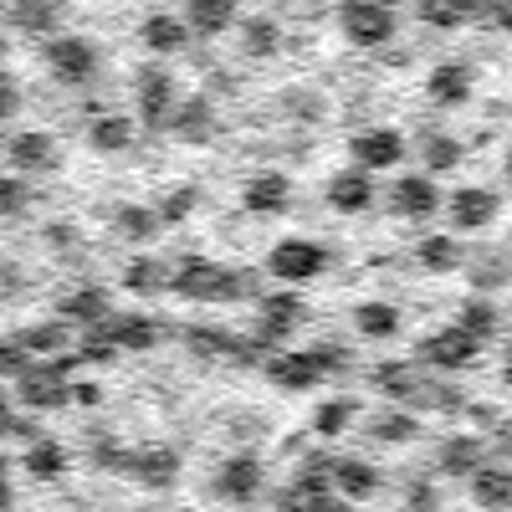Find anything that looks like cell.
I'll return each instance as SVG.
<instances>
[{
	"label": "cell",
	"instance_id": "6",
	"mask_svg": "<svg viewBox=\"0 0 512 512\" xmlns=\"http://www.w3.org/2000/svg\"><path fill=\"white\" fill-rule=\"evenodd\" d=\"M303 323H308V297L303 292H287V287L256 292V333H251V344L262 354H272L282 338H292Z\"/></svg>",
	"mask_w": 512,
	"mask_h": 512
},
{
	"label": "cell",
	"instance_id": "24",
	"mask_svg": "<svg viewBox=\"0 0 512 512\" xmlns=\"http://www.w3.org/2000/svg\"><path fill=\"white\" fill-rule=\"evenodd\" d=\"M139 41L164 62V57H185L190 47H195V36H190V26L180 21V11H149L144 21H139Z\"/></svg>",
	"mask_w": 512,
	"mask_h": 512
},
{
	"label": "cell",
	"instance_id": "20",
	"mask_svg": "<svg viewBox=\"0 0 512 512\" xmlns=\"http://www.w3.org/2000/svg\"><path fill=\"white\" fill-rule=\"evenodd\" d=\"M425 98H431V108H466L477 98V67L472 62H436L431 77H425Z\"/></svg>",
	"mask_w": 512,
	"mask_h": 512
},
{
	"label": "cell",
	"instance_id": "31",
	"mask_svg": "<svg viewBox=\"0 0 512 512\" xmlns=\"http://www.w3.org/2000/svg\"><path fill=\"white\" fill-rule=\"evenodd\" d=\"M451 328H461L472 344H497L502 338V308H497V297H472L466 292L461 297V308H456V318H451Z\"/></svg>",
	"mask_w": 512,
	"mask_h": 512
},
{
	"label": "cell",
	"instance_id": "32",
	"mask_svg": "<svg viewBox=\"0 0 512 512\" xmlns=\"http://www.w3.org/2000/svg\"><path fill=\"white\" fill-rule=\"evenodd\" d=\"M364 436H369L374 446H390V451H400V446H415V441L425 436V425H420V415H410V410L384 405V410H374V415L364 420Z\"/></svg>",
	"mask_w": 512,
	"mask_h": 512
},
{
	"label": "cell",
	"instance_id": "27",
	"mask_svg": "<svg viewBox=\"0 0 512 512\" xmlns=\"http://www.w3.org/2000/svg\"><path fill=\"white\" fill-rule=\"evenodd\" d=\"M415 154H420V175H451V169H461L466 159V144L451 134V128H431L425 123L420 128V139H415Z\"/></svg>",
	"mask_w": 512,
	"mask_h": 512
},
{
	"label": "cell",
	"instance_id": "14",
	"mask_svg": "<svg viewBox=\"0 0 512 512\" xmlns=\"http://www.w3.org/2000/svg\"><path fill=\"white\" fill-rule=\"evenodd\" d=\"M180 344L195 354V359H221V364H267V354L251 344V338L231 333V328H216V323H185L180 328Z\"/></svg>",
	"mask_w": 512,
	"mask_h": 512
},
{
	"label": "cell",
	"instance_id": "29",
	"mask_svg": "<svg viewBox=\"0 0 512 512\" xmlns=\"http://www.w3.org/2000/svg\"><path fill=\"white\" fill-rule=\"evenodd\" d=\"M113 313V303H108V287H98V282H82V287H72L62 303H57V318L72 328V333H82V328H98L103 318Z\"/></svg>",
	"mask_w": 512,
	"mask_h": 512
},
{
	"label": "cell",
	"instance_id": "56",
	"mask_svg": "<svg viewBox=\"0 0 512 512\" xmlns=\"http://www.w3.org/2000/svg\"><path fill=\"white\" fill-rule=\"evenodd\" d=\"M6 134H11V128H0V149H6Z\"/></svg>",
	"mask_w": 512,
	"mask_h": 512
},
{
	"label": "cell",
	"instance_id": "5",
	"mask_svg": "<svg viewBox=\"0 0 512 512\" xmlns=\"http://www.w3.org/2000/svg\"><path fill=\"white\" fill-rule=\"evenodd\" d=\"M41 62H47V72L62 82V88H88V82L98 77V41L82 36V31H57L41 41Z\"/></svg>",
	"mask_w": 512,
	"mask_h": 512
},
{
	"label": "cell",
	"instance_id": "30",
	"mask_svg": "<svg viewBox=\"0 0 512 512\" xmlns=\"http://www.w3.org/2000/svg\"><path fill=\"white\" fill-rule=\"evenodd\" d=\"M466 487H472V502L482 512H512V472H507V456L492 451L487 466H477L472 477H466Z\"/></svg>",
	"mask_w": 512,
	"mask_h": 512
},
{
	"label": "cell",
	"instance_id": "11",
	"mask_svg": "<svg viewBox=\"0 0 512 512\" xmlns=\"http://www.w3.org/2000/svg\"><path fill=\"white\" fill-rule=\"evenodd\" d=\"M0 159H6L11 169L6 175H57L62 169V144L52 128H16V134H6V149H0Z\"/></svg>",
	"mask_w": 512,
	"mask_h": 512
},
{
	"label": "cell",
	"instance_id": "57",
	"mask_svg": "<svg viewBox=\"0 0 512 512\" xmlns=\"http://www.w3.org/2000/svg\"><path fill=\"white\" fill-rule=\"evenodd\" d=\"M338 512H359V507H349V502H344V507H338Z\"/></svg>",
	"mask_w": 512,
	"mask_h": 512
},
{
	"label": "cell",
	"instance_id": "22",
	"mask_svg": "<svg viewBox=\"0 0 512 512\" xmlns=\"http://www.w3.org/2000/svg\"><path fill=\"white\" fill-rule=\"evenodd\" d=\"M323 200H328V210H333V216H364V210L379 200V185L364 175V169L344 164V169H333V175H328V185H323Z\"/></svg>",
	"mask_w": 512,
	"mask_h": 512
},
{
	"label": "cell",
	"instance_id": "1",
	"mask_svg": "<svg viewBox=\"0 0 512 512\" xmlns=\"http://www.w3.org/2000/svg\"><path fill=\"white\" fill-rule=\"evenodd\" d=\"M369 384L395 410H410V415H420V410H431V415H461L466 405H472L456 379H441L431 369H420L415 359H384V364H374L369 369Z\"/></svg>",
	"mask_w": 512,
	"mask_h": 512
},
{
	"label": "cell",
	"instance_id": "2",
	"mask_svg": "<svg viewBox=\"0 0 512 512\" xmlns=\"http://www.w3.org/2000/svg\"><path fill=\"white\" fill-rule=\"evenodd\" d=\"M169 292L200 308H221V303H246L256 297V272L216 262V256H185L180 267H169Z\"/></svg>",
	"mask_w": 512,
	"mask_h": 512
},
{
	"label": "cell",
	"instance_id": "47",
	"mask_svg": "<svg viewBox=\"0 0 512 512\" xmlns=\"http://www.w3.org/2000/svg\"><path fill=\"white\" fill-rule=\"evenodd\" d=\"M41 241L52 246V256H67V262H72V256H82V231L72 221H52L47 231H41Z\"/></svg>",
	"mask_w": 512,
	"mask_h": 512
},
{
	"label": "cell",
	"instance_id": "16",
	"mask_svg": "<svg viewBox=\"0 0 512 512\" xmlns=\"http://www.w3.org/2000/svg\"><path fill=\"white\" fill-rule=\"evenodd\" d=\"M164 134H175V139H180V144H190V149L216 144V134H221L216 98H205V93H180L175 113H169V123H164Z\"/></svg>",
	"mask_w": 512,
	"mask_h": 512
},
{
	"label": "cell",
	"instance_id": "15",
	"mask_svg": "<svg viewBox=\"0 0 512 512\" xmlns=\"http://www.w3.org/2000/svg\"><path fill=\"white\" fill-rule=\"evenodd\" d=\"M441 200H446V190H441L431 175H420V169H405V175H395V180H390V195H384L390 216H400V221H436V216H441Z\"/></svg>",
	"mask_w": 512,
	"mask_h": 512
},
{
	"label": "cell",
	"instance_id": "28",
	"mask_svg": "<svg viewBox=\"0 0 512 512\" xmlns=\"http://www.w3.org/2000/svg\"><path fill=\"white\" fill-rule=\"evenodd\" d=\"M349 323H354L359 338H369V344H390V338H400V328H405V313L390 303V297H364V303H354Z\"/></svg>",
	"mask_w": 512,
	"mask_h": 512
},
{
	"label": "cell",
	"instance_id": "38",
	"mask_svg": "<svg viewBox=\"0 0 512 512\" xmlns=\"http://www.w3.org/2000/svg\"><path fill=\"white\" fill-rule=\"evenodd\" d=\"M123 292H134V297H159L169 292V262L154 251H139V256H128V267H123Z\"/></svg>",
	"mask_w": 512,
	"mask_h": 512
},
{
	"label": "cell",
	"instance_id": "12",
	"mask_svg": "<svg viewBox=\"0 0 512 512\" xmlns=\"http://www.w3.org/2000/svg\"><path fill=\"white\" fill-rule=\"evenodd\" d=\"M175 103H180V77L169 72L164 62H144L139 72H134V123H144V128H164L169 123V113H175Z\"/></svg>",
	"mask_w": 512,
	"mask_h": 512
},
{
	"label": "cell",
	"instance_id": "4",
	"mask_svg": "<svg viewBox=\"0 0 512 512\" xmlns=\"http://www.w3.org/2000/svg\"><path fill=\"white\" fill-rule=\"evenodd\" d=\"M262 272L272 282H282L287 292H297V287H308V282H318L328 272V246L308 241V236H282V241H272Z\"/></svg>",
	"mask_w": 512,
	"mask_h": 512
},
{
	"label": "cell",
	"instance_id": "42",
	"mask_svg": "<svg viewBox=\"0 0 512 512\" xmlns=\"http://www.w3.org/2000/svg\"><path fill=\"white\" fill-rule=\"evenodd\" d=\"M205 205V190L195 185V180H185V185H169L159 200H154V216H159V231L164 226H185L195 210Z\"/></svg>",
	"mask_w": 512,
	"mask_h": 512
},
{
	"label": "cell",
	"instance_id": "48",
	"mask_svg": "<svg viewBox=\"0 0 512 512\" xmlns=\"http://www.w3.org/2000/svg\"><path fill=\"white\" fill-rule=\"evenodd\" d=\"M26 349L16 344V333H6V338H0V379H6V384H16L21 374H26Z\"/></svg>",
	"mask_w": 512,
	"mask_h": 512
},
{
	"label": "cell",
	"instance_id": "49",
	"mask_svg": "<svg viewBox=\"0 0 512 512\" xmlns=\"http://www.w3.org/2000/svg\"><path fill=\"white\" fill-rule=\"evenodd\" d=\"M88 461L98 466V472H118V477H123V466H128V446H118V441H93Z\"/></svg>",
	"mask_w": 512,
	"mask_h": 512
},
{
	"label": "cell",
	"instance_id": "17",
	"mask_svg": "<svg viewBox=\"0 0 512 512\" xmlns=\"http://www.w3.org/2000/svg\"><path fill=\"white\" fill-rule=\"evenodd\" d=\"M267 379L287 395H308L328 379V364L318 359V349H287V354H267Z\"/></svg>",
	"mask_w": 512,
	"mask_h": 512
},
{
	"label": "cell",
	"instance_id": "50",
	"mask_svg": "<svg viewBox=\"0 0 512 512\" xmlns=\"http://www.w3.org/2000/svg\"><path fill=\"white\" fill-rule=\"evenodd\" d=\"M16 113H21V77L0 67V128H6Z\"/></svg>",
	"mask_w": 512,
	"mask_h": 512
},
{
	"label": "cell",
	"instance_id": "51",
	"mask_svg": "<svg viewBox=\"0 0 512 512\" xmlns=\"http://www.w3.org/2000/svg\"><path fill=\"white\" fill-rule=\"evenodd\" d=\"M400 512H441V497H436V487H410V497H405V507Z\"/></svg>",
	"mask_w": 512,
	"mask_h": 512
},
{
	"label": "cell",
	"instance_id": "8",
	"mask_svg": "<svg viewBox=\"0 0 512 512\" xmlns=\"http://www.w3.org/2000/svg\"><path fill=\"white\" fill-rule=\"evenodd\" d=\"M333 21H338V31H344L349 47H359V52L390 47L395 31H400L395 6H384V0H344V6L333 11Z\"/></svg>",
	"mask_w": 512,
	"mask_h": 512
},
{
	"label": "cell",
	"instance_id": "41",
	"mask_svg": "<svg viewBox=\"0 0 512 512\" xmlns=\"http://www.w3.org/2000/svg\"><path fill=\"white\" fill-rule=\"evenodd\" d=\"M113 231H118L128 246H149V241L159 236V216H154V205L118 200V205H113Z\"/></svg>",
	"mask_w": 512,
	"mask_h": 512
},
{
	"label": "cell",
	"instance_id": "33",
	"mask_svg": "<svg viewBox=\"0 0 512 512\" xmlns=\"http://www.w3.org/2000/svg\"><path fill=\"white\" fill-rule=\"evenodd\" d=\"M236 47L246 62H267L282 52V21L267 16V11H256V16H241L236 21Z\"/></svg>",
	"mask_w": 512,
	"mask_h": 512
},
{
	"label": "cell",
	"instance_id": "3",
	"mask_svg": "<svg viewBox=\"0 0 512 512\" xmlns=\"http://www.w3.org/2000/svg\"><path fill=\"white\" fill-rule=\"evenodd\" d=\"M72 374H77V359L72 354H62V359H31L26 374L16 379L11 405L16 410H31V415L67 410L72 405Z\"/></svg>",
	"mask_w": 512,
	"mask_h": 512
},
{
	"label": "cell",
	"instance_id": "9",
	"mask_svg": "<svg viewBox=\"0 0 512 512\" xmlns=\"http://www.w3.org/2000/svg\"><path fill=\"white\" fill-rule=\"evenodd\" d=\"M210 497L226 507H256L267 497V466L256 451H236L210 472Z\"/></svg>",
	"mask_w": 512,
	"mask_h": 512
},
{
	"label": "cell",
	"instance_id": "53",
	"mask_svg": "<svg viewBox=\"0 0 512 512\" xmlns=\"http://www.w3.org/2000/svg\"><path fill=\"white\" fill-rule=\"evenodd\" d=\"M16 507V482H11V456H0V512Z\"/></svg>",
	"mask_w": 512,
	"mask_h": 512
},
{
	"label": "cell",
	"instance_id": "26",
	"mask_svg": "<svg viewBox=\"0 0 512 512\" xmlns=\"http://www.w3.org/2000/svg\"><path fill=\"white\" fill-rule=\"evenodd\" d=\"M466 282H472V297H497L507 287V246H466V262H461Z\"/></svg>",
	"mask_w": 512,
	"mask_h": 512
},
{
	"label": "cell",
	"instance_id": "40",
	"mask_svg": "<svg viewBox=\"0 0 512 512\" xmlns=\"http://www.w3.org/2000/svg\"><path fill=\"white\" fill-rule=\"evenodd\" d=\"M354 425H359V400L354 395H328L313 410V436L318 441H338V436H349Z\"/></svg>",
	"mask_w": 512,
	"mask_h": 512
},
{
	"label": "cell",
	"instance_id": "19",
	"mask_svg": "<svg viewBox=\"0 0 512 512\" xmlns=\"http://www.w3.org/2000/svg\"><path fill=\"white\" fill-rule=\"evenodd\" d=\"M379 487H384V477L374 461H364V456H333L328 461V492L338 502H349V507L369 502V497H379Z\"/></svg>",
	"mask_w": 512,
	"mask_h": 512
},
{
	"label": "cell",
	"instance_id": "52",
	"mask_svg": "<svg viewBox=\"0 0 512 512\" xmlns=\"http://www.w3.org/2000/svg\"><path fill=\"white\" fill-rule=\"evenodd\" d=\"M16 425H21V410L11 405V395H0V441H16Z\"/></svg>",
	"mask_w": 512,
	"mask_h": 512
},
{
	"label": "cell",
	"instance_id": "18",
	"mask_svg": "<svg viewBox=\"0 0 512 512\" xmlns=\"http://www.w3.org/2000/svg\"><path fill=\"white\" fill-rule=\"evenodd\" d=\"M164 328L169 323H159L149 313H108L98 323V333L113 344V354H149V349H159L164 344Z\"/></svg>",
	"mask_w": 512,
	"mask_h": 512
},
{
	"label": "cell",
	"instance_id": "7",
	"mask_svg": "<svg viewBox=\"0 0 512 512\" xmlns=\"http://www.w3.org/2000/svg\"><path fill=\"white\" fill-rule=\"evenodd\" d=\"M420 369H431V374H441V379H456V374H466V369H477V359H482V344H472L461 328H451V323H441V328H431V333H420L415 338V354H410Z\"/></svg>",
	"mask_w": 512,
	"mask_h": 512
},
{
	"label": "cell",
	"instance_id": "25",
	"mask_svg": "<svg viewBox=\"0 0 512 512\" xmlns=\"http://www.w3.org/2000/svg\"><path fill=\"white\" fill-rule=\"evenodd\" d=\"M241 205L251 216H287L292 210V180L282 169H256V175L241 185Z\"/></svg>",
	"mask_w": 512,
	"mask_h": 512
},
{
	"label": "cell",
	"instance_id": "10",
	"mask_svg": "<svg viewBox=\"0 0 512 512\" xmlns=\"http://www.w3.org/2000/svg\"><path fill=\"white\" fill-rule=\"evenodd\" d=\"M441 216L451 221V236H482L502 221V195L492 185H461L441 200Z\"/></svg>",
	"mask_w": 512,
	"mask_h": 512
},
{
	"label": "cell",
	"instance_id": "44",
	"mask_svg": "<svg viewBox=\"0 0 512 512\" xmlns=\"http://www.w3.org/2000/svg\"><path fill=\"white\" fill-rule=\"evenodd\" d=\"M277 108H282L292 123H323V118H328V98H323L318 88H303V82H297V88H282Z\"/></svg>",
	"mask_w": 512,
	"mask_h": 512
},
{
	"label": "cell",
	"instance_id": "34",
	"mask_svg": "<svg viewBox=\"0 0 512 512\" xmlns=\"http://www.w3.org/2000/svg\"><path fill=\"white\" fill-rule=\"evenodd\" d=\"M82 139H88L93 154H128V149H134V139H139V123L128 118V113H98V118H88Z\"/></svg>",
	"mask_w": 512,
	"mask_h": 512
},
{
	"label": "cell",
	"instance_id": "55",
	"mask_svg": "<svg viewBox=\"0 0 512 512\" xmlns=\"http://www.w3.org/2000/svg\"><path fill=\"white\" fill-rule=\"evenodd\" d=\"M0 62H6V31H0Z\"/></svg>",
	"mask_w": 512,
	"mask_h": 512
},
{
	"label": "cell",
	"instance_id": "21",
	"mask_svg": "<svg viewBox=\"0 0 512 512\" xmlns=\"http://www.w3.org/2000/svg\"><path fill=\"white\" fill-rule=\"evenodd\" d=\"M502 456V451H497ZM492 461V451H487V436H477V431H461V436H446L441 446H436V477H446V482H466L477 472V466H487Z\"/></svg>",
	"mask_w": 512,
	"mask_h": 512
},
{
	"label": "cell",
	"instance_id": "35",
	"mask_svg": "<svg viewBox=\"0 0 512 512\" xmlns=\"http://www.w3.org/2000/svg\"><path fill=\"white\" fill-rule=\"evenodd\" d=\"M72 338L77 333L62 318H36L16 333V344L26 349V359H62V354H72Z\"/></svg>",
	"mask_w": 512,
	"mask_h": 512
},
{
	"label": "cell",
	"instance_id": "45",
	"mask_svg": "<svg viewBox=\"0 0 512 512\" xmlns=\"http://www.w3.org/2000/svg\"><path fill=\"white\" fill-rule=\"evenodd\" d=\"M415 16L431 26V31H461L466 21H472V11H466V6H446V0H420Z\"/></svg>",
	"mask_w": 512,
	"mask_h": 512
},
{
	"label": "cell",
	"instance_id": "36",
	"mask_svg": "<svg viewBox=\"0 0 512 512\" xmlns=\"http://www.w3.org/2000/svg\"><path fill=\"white\" fill-rule=\"evenodd\" d=\"M461 262H466V246H461L451 231H431V236L415 241V267H420V272L451 277V272H461Z\"/></svg>",
	"mask_w": 512,
	"mask_h": 512
},
{
	"label": "cell",
	"instance_id": "13",
	"mask_svg": "<svg viewBox=\"0 0 512 512\" xmlns=\"http://www.w3.org/2000/svg\"><path fill=\"white\" fill-rule=\"evenodd\" d=\"M405 154H410V139L400 134L395 123H369V128H359V134L349 139V159H354V169H364L369 180L390 175L395 164H405Z\"/></svg>",
	"mask_w": 512,
	"mask_h": 512
},
{
	"label": "cell",
	"instance_id": "46",
	"mask_svg": "<svg viewBox=\"0 0 512 512\" xmlns=\"http://www.w3.org/2000/svg\"><path fill=\"white\" fill-rule=\"evenodd\" d=\"M31 210V185L21 175H0V221H21Z\"/></svg>",
	"mask_w": 512,
	"mask_h": 512
},
{
	"label": "cell",
	"instance_id": "43",
	"mask_svg": "<svg viewBox=\"0 0 512 512\" xmlns=\"http://www.w3.org/2000/svg\"><path fill=\"white\" fill-rule=\"evenodd\" d=\"M0 16H6V26H16L26 36H41V41L62 31V6H26L21 0V6H6Z\"/></svg>",
	"mask_w": 512,
	"mask_h": 512
},
{
	"label": "cell",
	"instance_id": "39",
	"mask_svg": "<svg viewBox=\"0 0 512 512\" xmlns=\"http://www.w3.org/2000/svg\"><path fill=\"white\" fill-rule=\"evenodd\" d=\"M67 466H72L67 446H62V441H47V436H36V441L21 451V472H26L31 482H62Z\"/></svg>",
	"mask_w": 512,
	"mask_h": 512
},
{
	"label": "cell",
	"instance_id": "23",
	"mask_svg": "<svg viewBox=\"0 0 512 512\" xmlns=\"http://www.w3.org/2000/svg\"><path fill=\"white\" fill-rule=\"evenodd\" d=\"M123 477L144 482V492H169L180 482V451H169V446H134V451H128Z\"/></svg>",
	"mask_w": 512,
	"mask_h": 512
},
{
	"label": "cell",
	"instance_id": "37",
	"mask_svg": "<svg viewBox=\"0 0 512 512\" xmlns=\"http://www.w3.org/2000/svg\"><path fill=\"white\" fill-rule=\"evenodd\" d=\"M180 21L190 26L195 41H210V36H226L241 21V11L231 6V0H190V6L180 11Z\"/></svg>",
	"mask_w": 512,
	"mask_h": 512
},
{
	"label": "cell",
	"instance_id": "54",
	"mask_svg": "<svg viewBox=\"0 0 512 512\" xmlns=\"http://www.w3.org/2000/svg\"><path fill=\"white\" fill-rule=\"evenodd\" d=\"M72 405H103V390H98V384H72Z\"/></svg>",
	"mask_w": 512,
	"mask_h": 512
}]
</instances>
